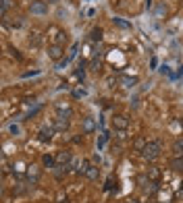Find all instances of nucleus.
I'll list each match as a JSON object with an SVG mask.
<instances>
[{
    "instance_id": "nucleus-1",
    "label": "nucleus",
    "mask_w": 183,
    "mask_h": 203,
    "mask_svg": "<svg viewBox=\"0 0 183 203\" xmlns=\"http://www.w3.org/2000/svg\"><path fill=\"white\" fill-rule=\"evenodd\" d=\"M144 158H148V160H156L158 156H160V143H156V141H152V143H146V147H144Z\"/></svg>"
},
{
    "instance_id": "nucleus-2",
    "label": "nucleus",
    "mask_w": 183,
    "mask_h": 203,
    "mask_svg": "<svg viewBox=\"0 0 183 203\" xmlns=\"http://www.w3.org/2000/svg\"><path fill=\"white\" fill-rule=\"evenodd\" d=\"M127 124H129V122H127L125 116H115V120H112V126H115V128H119V131H125V128H127Z\"/></svg>"
},
{
    "instance_id": "nucleus-3",
    "label": "nucleus",
    "mask_w": 183,
    "mask_h": 203,
    "mask_svg": "<svg viewBox=\"0 0 183 203\" xmlns=\"http://www.w3.org/2000/svg\"><path fill=\"white\" fill-rule=\"evenodd\" d=\"M48 54H50V58H60V54H62V48H60V46H52V48L48 50Z\"/></svg>"
},
{
    "instance_id": "nucleus-4",
    "label": "nucleus",
    "mask_w": 183,
    "mask_h": 203,
    "mask_svg": "<svg viewBox=\"0 0 183 203\" xmlns=\"http://www.w3.org/2000/svg\"><path fill=\"white\" fill-rule=\"evenodd\" d=\"M31 13H36V15H44V13H46V6L42 4V2H36V4L31 6Z\"/></svg>"
},
{
    "instance_id": "nucleus-5",
    "label": "nucleus",
    "mask_w": 183,
    "mask_h": 203,
    "mask_svg": "<svg viewBox=\"0 0 183 203\" xmlns=\"http://www.w3.org/2000/svg\"><path fill=\"white\" fill-rule=\"evenodd\" d=\"M56 160H58V164H67V162H71V154H67V151H60V154L56 156Z\"/></svg>"
},
{
    "instance_id": "nucleus-6",
    "label": "nucleus",
    "mask_w": 183,
    "mask_h": 203,
    "mask_svg": "<svg viewBox=\"0 0 183 203\" xmlns=\"http://www.w3.org/2000/svg\"><path fill=\"white\" fill-rule=\"evenodd\" d=\"M121 83H123V87H133L135 85V79H131V77H121Z\"/></svg>"
},
{
    "instance_id": "nucleus-7",
    "label": "nucleus",
    "mask_w": 183,
    "mask_h": 203,
    "mask_svg": "<svg viewBox=\"0 0 183 203\" xmlns=\"http://www.w3.org/2000/svg\"><path fill=\"white\" fill-rule=\"evenodd\" d=\"M83 128H86V133H92V131L96 128L94 120H92V118H86V122H83Z\"/></svg>"
},
{
    "instance_id": "nucleus-8",
    "label": "nucleus",
    "mask_w": 183,
    "mask_h": 203,
    "mask_svg": "<svg viewBox=\"0 0 183 203\" xmlns=\"http://www.w3.org/2000/svg\"><path fill=\"white\" fill-rule=\"evenodd\" d=\"M86 174L90 176L92 180H94V178H98V170H96L94 166H88V170H86Z\"/></svg>"
},
{
    "instance_id": "nucleus-9",
    "label": "nucleus",
    "mask_w": 183,
    "mask_h": 203,
    "mask_svg": "<svg viewBox=\"0 0 183 203\" xmlns=\"http://www.w3.org/2000/svg\"><path fill=\"white\" fill-rule=\"evenodd\" d=\"M38 176H40V170H38L36 166H31V168H29V178H33V180H38Z\"/></svg>"
},
{
    "instance_id": "nucleus-10",
    "label": "nucleus",
    "mask_w": 183,
    "mask_h": 203,
    "mask_svg": "<svg viewBox=\"0 0 183 203\" xmlns=\"http://www.w3.org/2000/svg\"><path fill=\"white\" fill-rule=\"evenodd\" d=\"M175 154L177 156H183V141H177L175 143Z\"/></svg>"
},
{
    "instance_id": "nucleus-11",
    "label": "nucleus",
    "mask_w": 183,
    "mask_h": 203,
    "mask_svg": "<svg viewBox=\"0 0 183 203\" xmlns=\"http://www.w3.org/2000/svg\"><path fill=\"white\" fill-rule=\"evenodd\" d=\"M148 176H150V178H156V176H158V170H156V168H150V170H148Z\"/></svg>"
},
{
    "instance_id": "nucleus-12",
    "label": "nucleus",
    "mask_w": 183,
    "mask_h": 203,
    "mask_svg": "<svg viewBox=\"0 0 183 203\" xmlns=\"http://www.w3.org/2000/svg\"><path fill=\"white\" fill-rule=\"evenodd\" d=\"M56 126H58V128H67V120L58 118V122H56Z\"/></svg>"
},
{
    "instance_id": "nucleus-13",
    "label": "nucleus",
    "mask_w": 183,
    "mask_h": 203,
    "mask_svg": "<svg viewBox=\"0 0 183 203\" xmlns=\"http://www.w3.org/2000/svg\"><path fill=\"white\" fill-rule=\"evenodd\" d=\"M104 143H106V135H102V137H100V143H98V149H102V147H104Z\"/></svg>"
},
{
    "instance_id": "nucleus-14",
    "label": "nucleus",
    "mask_w": 183,
    "mask_h": 203,
    "mask_svg": "<svg viewBox=\"0 0 183 203\" xmlns=\"http://www.w3.org/2000/svg\"><path fill=\"white\" fill-rule=\"evenodd\" d=\"M115 23H117V25H119V27H129V25H127V23H125V21H121V19H115Z\"/></svg>"
},
{
    "instance_id": "nucleus-15",
    "label": "nucleus",
    "mask_w": 183,
    "mask_h": 203,
    "mask_svg": "<svg viewBox=\"0 0 183 203\" xmlns=\"http://www.w3.org/2000/svg\"><path fill=\"white\" fill-rule=\"evenodd\" d=\"M8 4H10V0H2V13H6V8H8Z\"/></svg>"
},
{
    "instance_id": "nucleus-16",
    "label": "nucleus",
    "mask_w": 183,
    "mask_h": 203,
    "mask_svg": "<svg viewBox=\"0 0 183 203\" xmlns=\"http://www.w3.org/2000/svg\"><path fill=\"white\" fill-rule=\"evenodd\" d=\"M44 164H46V166H52V164H54V160H52L50 156H46V158H44Z\"/></svg>"
},
{
    "instance_id": "nucleus-17",
    "label": "nucleus",
    "mask_w": 183,
    "mask_h": 203,
    "mask_svg": "<svg viewBox=\"0 0 183 203\" xmlns=\"http://www.w3.org/2000/svg\"><path fill=\"white\" fill-rule=\"evenodd\" d=\"M135 147H137V149H141V151H144V147H146V145H144V139H139V141H137V143H135Z\"/></svg>"
},
{
    "instance_id": "nucleus-18",
    "label": "nucleus",
    "mask_w": 183,
    "mask_h": 203,
    "mask_svg": "<svg viewBox=\"0 0 183 203\" xmlns=\"http://www.w3.org/2000/svg\"><path fill=\"white\" fill-rule=\"evenodd\" d=\"M173 166H175V168L179 170V168H181V166H183V160H175V162H173Z\"/></svg>"
},
{
    "instance_id": "nucleus-19",
    "label": "nucleus",
    "mask_w": 183,
    "mask_h": 203,
    "mask_svg": "<svg viewBox=\"0 0 183 203\" xmlns=\"http://www.w3.org/2000/svg\"><path fill=\"white\" fill-rule=\"evenodd\" d=\"M10 133H13V135H17V133H19V126H17V124H13V126H10Z\"/></svg>"
},
{
    "instance_id": "nucleus-20",
    "label": "nucleus",
    "mask_w": 183,
    "mask_h": 203,
    "mask_svg": "<svg viewBox=\"0 0 183 203\" xmlns=\"http://www.w3.org/2000/svg\"><path fill=\"white\" fill-rule=\"evenodd\" d=\"M75 95H77V97H83V95H86V91H81V89H77V91H75Z\"/></svg>"
}]
</instances>
